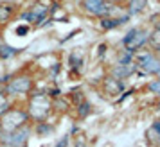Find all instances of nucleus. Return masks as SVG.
<instances>
[{
    "mask_svg": "<svg viewBox=\"0 0 160 147\" xmlns=\"http://www.w3.org/2000/svg\"><path fill=\"white\" fill-rule=\"evenodd\" d=\"M25 111L32 122H45L52 113V99L43 92H32L27 97Z\"/></svg>",
    "mask_w": 160,
    "mask_h": 147,
    "instance_id": "nucleus-1",
    "label": "nucleus"
},
{
    "mask_svg": "<svg viewBox=\"0 0 160 147\" xmlns=\"http://www.w3.org/2000/svg\"><path fill=\"white\" fill-rule=\"evenodd\" d=\"M27 124H31V118L25 108H18L15 104L4 115H0V133H13Z\"/></svg>",
    "mask_w": 160,
    "mask_h": 147,
    "instance_id": "nucleus-2",
    "label": "nucleus"
},
{
    "mask_svg": "<svg viewBox=\"0 0 160 147\" xmlns=\"http://www.w3.org/2000/svg\"><path fill=\"white\" fill-rule=\"evenodd\" d=\"M133 61L137 65V72L144 75H158L160 74V56L155 54L151 49H140L133 54Z\"/></svg>",
    "mask_w": 160,
    "mask_h": 147,
    "instance_id": "nucleus-3",
    "label": "nucleus"
},
{
    "mask_svg": "<svg viewBox=\"0 0 160 147\" xmlns=\"http://www.w3.org/2000/svg\"><path fill=\"white\" fill-rule=\"evenodd\" d=\"M4 92L9 97H18V95H29L34 88V79L29 74H16L13 77H9L6 86H2Z\"/></svg>",
    "mask_w": 160,
    "mask_h": 147,
    "instance_id": "nucleus-4",
    "label": "nucleus"
},
{
    "mask_svg": "<svg viewBox=\"0 0 160 147\" xmlns=\"http://www.w3.org/2000/svg\"><path fill=\"white\" fill-rule=\"evenodd\" d=\"M148 38H149V31L146 27H133L130 29L122 38V50L130 52V54H135L137 50L144 49L148 45Z\"/></svg>",
    "mask_w": 160,
    "mask_h": 147,
    "instance_id": "nucleus-5",
    "label": "nucleus"
},
{
    "mask_svg": "<svg viewBox=\"0 0 160 147\" xmlns=\"http://www.w3.org/2000/svg\"><path fill=\"white\" fill-rule=\"evenodd\" d=\"M32 135V122L22 126L13 133H0V145L2 147H27Z\"/></svg>",
    "mask_w": 160,
    "mask_h": 147,
    "instance_id": "nucleus-6",
    "label": "nucleus"
},
{
    "mask_svg": "<svg viewBox=\"0 0 160 147\" xmlns=\"http://www.w3.org/2000/svg\"><path fill=\"white\" fill-rule=\"evenodd\" d=\"M79 7L85 15L94 16V18H102V16H108L110 4L106 0H81Z\"/></svg>",
    "mask_w": 160,
    "mask_h": 147,
    "instance_id": "nucleus-7",
    "label": "nucleus"
},
{
    "mask_svg": "<svg viewBox=\"0 0 160 147\" xmlns=\"http://www.w3.org/2000/svg\"><path fill=\"white\" fill-rule=\"evenodd\" d=\"M101 88L108 97H117L119 93L126 92V83L119 81V79L112 77V75H104L101 79Z\"/></svg>",
    "mask_w": 160,
    "mask_h": 147,
    "instance_id": "nucleus-8",
    "label": "nucleus"
},
{
    "mask_svg": "<svg viewBox=\"0 0 160 147\" xmlns=\"http://www.w3.org/2000/svg\"><path fill=\"white\" fill-rule=\"evenodd\" d=\"M135 72H137V65H135V61H131V63H128V65L113 63V65L108 68V75L115 77V79H119V81H126V79L131 77Z\"/></svg>",
    "mask_w": 160,
    "mask_h": 147,
    "instance_id": "nucleus-9",
    "label": "nucleus"
},
{
    "mask_svg": "<svg viewBox=\"0 0 160 147\" xmlns=\"http://www.w3.org/2000/svg\"><path fill=\"white\" fill-rule=\"evenodd\" d=\"M16 15V6L15 4H9V2H4L0 4V27L8 25Z\"/></svg>",
    "mask_w": 160,
    "mask_h": 147,
    "instance_id": "nucleus-10",
    "label": "nucleus"
},
{
    "mask_svg": "<svg viewBox=\"0 0 160 147\" xmlns=\"http://www.w3.org/2000/svg\"><path fill=\"white\" fill-rule=\"evenodd\" d=\"M148 4H149V0H128L126 2V15L130 16H137L140 13H144L146 7H148Z\"/></svg>",
    "mask_w": 160,
    "mask_h": 147,
    "instance_id": "nucleus-11",
    "label": "nucleus"
},
{
    "mask_svg": "<svg viewBox=\"0 0 160 147\" xmlns=\"http://www.w3.org/2000/svg\"><path fill=\"white\" fill-rule=\"evenodd\" d=\"M130 20V16H124V18H112V16H102L99 18V25H101L102 31H112V29H117L121 27L122 23H126Z\"/></svg>",
    "mask_w": 160,
    "mask_h": 147,
    "instance_id": "nucleus-12",
    "label": "nucleus"
},
{
    "mask_svg": "<svg viewBox=\"0 0 160 147\" xmlns=\"http://www.w3.org/2000/svg\"><path fill=\"white\" fill-rule=\"evenodd\" d=\"M32 133H36L38 136H49V135H52L54 133V126L51 124V122H34V126H32Z\"/></svg>",
    "mask_w": 160,
    "mask_h": 147,
    "instance_id": "nucleus-13",
    "label": "nucleus"
},
{
    "mask_svg": "<svg viewBox=\"0 0 160 147\" xmlns=\"http://www.w3.org/2000/svg\"><path fill=\"white\" fill-rule=\"evenodd\" d=\"M148 49H151L153 52H157L160 49V29H155L153 27L151 31H149V38H148Z\"/></svg>",
    "mask_w": 160,
    "mask_h": 147,
    "instance_id": "nucleus-14",
    "label": "nucleus"
},
{
    "mask_svg": "<svg viewBox=\"0 0 160 147\" xmlns=\"http://www.w3.org/2000/svg\"><path fill=\"white\" fill-rule=\"evenodd\" d=\"M18 52H20V50L15 49V47H11V45L0 43V59H4V61H8V59L18 56Z\"/></svg>",
    "mask_w": 160,
    "mask_h": 147,
    "instance_id": "nucleus-15",
    "label": "nucleus"
},
{
    "mask_svg": "<svg viewBox=\"0 0 160 147\" xmlns=\"http://www.w3.org/2000/svg\"><path fill=\"white\" fill-rule=\"evenodd\" d=\"M68 61H70V66H72V70L79 72L81 66H83V52H81V50H74L72 54H70Z\"/></svg>",
    "mask_w": 160,
    "mask_h": 147,
    "instance_id": "nucleus-16",
    "label": "nucleus"
},
{
    "mask_svg": "<svg viewBox=\"0 0 160 147\" xmlns=\"http://www.w3.org/2000/svg\"><path fill=\"white\" fill-rule=\"evenodd\" d=\"M13 106V101H11V97L4 92V88H0V115H4L6 111L9 110Z\"/></svg>",
    "mask_w": 160,
    "mask_h": 147,
    "instance_id": "nucleus-17",
    "label": "nucleus"
},
{
    "mask_svg": "<svg viewBox=\"0 0 160 147\" xmlns=\"http://www.w3.org/2000/svg\"><path fill=\"white\" fill-rule=\"evenodd\" d=\"M148 90L151 92V93H155L157 97H160V79H153V81H149L148 83Z\"/></svg>",
    "mask_w": 160,
    "mask_h": 147,
    "instance_id": "nucleus-18",
    "label": "nucleus"
},
{
    "mask_svg": "<svg viewBox=\"0 0 160 147\" xmlns=\"http://www.w3.org/2000/svg\"><path fill=\"white\" fill-rule=\"evenodd\" d=\"M29 31H31V27H29V25H18V27L15 29V32L18 34V36H25V34H27Z\"/></svg>",
    "mask_w": 160,
    "mask_h": 147,
    "instance_id": "nucleus-19",
    "label": "nucleus"
},
{
    "mask_svg": "<svg viewBox=\"0 0 160 147\" xmlns=\"http://www.w3.org/2000/svg\"><path fill=\"white\" fill-rule=\"evenodd\" d=\"M106 2H108V4H115V6H124L128 0H106Z\"/></svg>",
    "mask_w": 160,
    "mask_h": 147,
    "instance_id": "nucleus-20",
    "label": "nucleus"
},
{
    "mask_svg": "<svg viewBox=\"0 0 160 147\" xmlns=\"http://www.w3.org/2000/svg\"><path fill=\"white\" fill-rule=\"evenodd\" d=\"M153 27H155V29H160V15L153 18Z\"/></svg>",
    "mask_w": 160,
    "mask_h": 147,
    "instance_id": "nucleus-21",
    "label": "nucleus"
},
{
    "mask_svg": "<svg viewBox=\"0 0 160 147\" xmlns=\"http://www.w3.org/2000/svg\"><path fill=\"white\" fill-rule=\"evenodd\" d=\"M153 126H155V127L158 129V133H160V118H158V120H155V122H153Z\"/></svg>",
    "mask_w": 160,
    "mask_h": 147,
    "instance_id": "nucleus-22",
    "label": "nucleus"
},
{
    "mask_svg": "<svg viewBox=\"0 0 160 147\" xmlns=\"http://www.w3.org/2000/svg\"><path fill=\"white\" fill-rule=\"evenodd\" d=\"M158 2H160V0H158Z\"/></svg>",
    "mask_w": 160,
    "mask_h": 147,
    "instance_id": "nucleus-23",
    "label": "nucleus"
}]
</instances>
